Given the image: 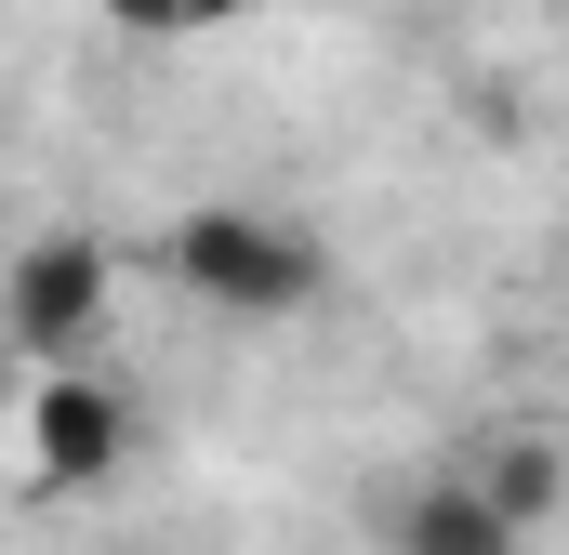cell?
Listing matches in <instances>:
<instances>
[{
	"label": "cell",
	"mask_w": 569,
	"mask_h": 555,
	"mask_svg": "<svg viewBox=\"0 0 569 555\" xmlns=\"http://www.w3.org/2000/svg\"><path fill=\"white\" fill-rule=\"evenodd\" d=\"M159 278L186 304H212V317H305L318 278H331V252L305 225H279V212H252V199H212V212H186L159 239Z\"/></svg>",
	"instance_id": "obj_1"
},
{
	"label": "cell",
	"mask_w": 569,
	"mask_h": 555,
	"mask_svg": "<svg viewBox=\"0 0 569 555\" xmlns=\"http://www.w3.org/2000/svg\"><path fill=\"white\" fill-rule=\"evenodd\" d=\"M0 317H13V344H27L40 371H67V357L93 344V317H107V252H93L80 225L27 239V252H13V278H0Z\"/></svg>",
	"instance_id": "obj_2"
},
{
	"label": "cell",
	"mask_w": 569,
	"mask_h": 555,
	"mask_svg": "<svg viewBox=\"0 0 569 555\" xmlns=\"http://www.w3.org/2000/svg\"><path fill=\"white\" fill-rule=\"evenodd\" d=\"M133 463V397L93 371H40L27 384V476L40 490H107Z\"/></svg>",
	"instance_id": "obj_3"
},
{
	"label": "cell",
	"mask_w": 569,
	"mask_h": 555,
	"mask_svg": "<svg viewBox=\"0 0 569 555\" xmlns=\"http://www.w3.org/2000/svg\"><path fill=\"white\" fill-rule=\"evenodd\" d=\"M450 476H463L517 543H543V529L569 516V436H490V450H463Z\"/></svg>",
	"instance_id": "obj_4"
},
{
	"label": "cell",
	"mask_w": 569,
	"mask_h": 555,
	"mask_svg": "<svg viewBox=\"0 0 569 555\" xmlns=\"http://www.w3.org/2000/svg\"><path fill=\"white\" fill-rule=\"evenodd\" d=\"M385 555H530L463 476H411V490H385Z\"/></svg>",
	"instance_id": "obj_5"
},
{
	"label": "cell",
	"mask_w": 569,
	"mask_h": 555,
	"mask_svg": "<svg viewBox=\"0 0 569 555\" xmlns=\"http://www.w3.org/2000/svg\"><path fill=\"white\" fill-rule=\"evenodd\" d=\"M226 13H252V0H107V27H133V40H212Z\"/></svg>",
	"instance_id": "obj_6"
}]
</instances>
